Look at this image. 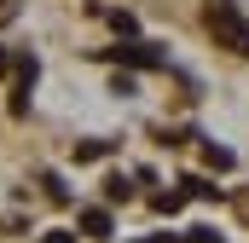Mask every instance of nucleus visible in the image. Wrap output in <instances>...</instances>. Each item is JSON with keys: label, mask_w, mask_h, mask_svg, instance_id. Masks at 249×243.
Returning a JSON list of instances; mask_svg holds the SVG:
<instances>
[{"label": "nucleus", "mask_w": 249, "mask_h": 243, "mask_svg": "<svg viewBox=\"0 0 249 243\" xmlns=\"http://www.w3.org/2000/svg\"><path fill=\"white\" fill-rule=\"evenodd\" d=\"M186 243H226V238H220L214 226H191V232H186Z\"/></svg>", "instance_id": "9"}, {"label": "nucleus", "mask_w": 249, "mask_h": 243, "mask_svg": "<svg viewBox=\"0 0 249 243\" xmlns=\"http://www.w3.org/2000/svg\"><path fill=\"white\" fill-rule=\"evenodd\" d=\"M180 203H186V191H162V197H157V214H174Z\"/></svg>", "instance_id": "10"}, {"label": "nucleus", "mask_w": 249, "mask_h": 243, "mask_svg": "<svg viewBox=\"0 0 249 243\" xmlns=\"http://www.w3.org/2000/svg\"><path fill=\"white\" fill-rule=\"evenodd\" d=\"M41 243H75V232H47Z\"/></svg>", "instance_id": "12"}, {"label": "nucleus", "mask_w": 249, "mask_h": 243, "mask_svg": "<svg viewBox=\"0 0 249 243\" xmlns=\"http://www.w3.org/2000/svg\"><path fill=\"white\" fill-rule=\"evenodd\" d=\"M41 185H47V197H53V203H70V185H64L58 174H47V180H41Z\"/></svg>", "instance_id": "8"}, {"label": "nucleus", "mask_w": 249, "mask_h": 243, "mask_svg": "<svg viewBox=\"0 0 249 243\" xmlns=\"http://www.w3.org/2000/svg\"><path fill=\"white\" fill-rule=\"evenodd\" d=\"M180 185H186V197H203V203H209V197H220V185H209L203 174H186Z\"/></svg>", "instance_id": "6"}, {"label": "nucleus", "mask_w": 249, "mask_h": 243, "mask_svg": "<svg viewBox=\"0 0 249 243\" xmlns=\"http://www.w3.org/2000/svg\"><path fill=\"white\" fill-rule=\"evenodd\" d=\"M203 162H209V168H232V151H226V145H203Z\"/></svg>", "instance_id": "7"}, {"label": "nucleus", "mask_w": 249, "mask_h": 243, "mask_svg": "<svg viewBox=\"0 0 249 243\" xmlns=\"http://www.w3.org/2000/svg\"><path fill=\"white\" fill-rule=\"evenodd\" d=\"M6 69H12V58H6V47H0V75H6Z\"/></svg>", "instance_id": "13"}, {"label": "nucleus", "mask_w": 249, "mask_h": 243, "mask_svg": "<svg viewBox=\"0 0 249 243\" xmlns=\"http://www.w3.org/2000/svg\"><path fill=\"white\" fill-rule=\"evenodd\" d=\"M209 35H214V47L249 58V17L232 6V0H214V6H209Z\"/></svg>", "instance_id": "1"}, {"label": "nucleus", "mask_w": 249, "mask_h": 243, "mask_svg": "<svg viewBox=\"0 0 249 243\" xmlns=\"http://www.w3.org/2000/svg\"><path fill=\"white\" fill-rule=\"evenodd\" d=\"M145 243H174V238H168V232H157V238H145Z\"/></svg>", "instance_id": "14"}, {"label": "nucleus", "mask_w": 249, "mask_h": 243, "mask_svg": "<svg viewBox=\"0 0 249 243\" xmlns=\"http://www.w3.org/2000/svg\"><path fill=\"white\" fill-rule=\"evenodd\" d=\"M105 58L133 64V69H162V64H168V52H162V47H151V41H127V47H110Z\"/></svg>", "instance_id": "2"}, {"label": "nucleus", "mask_w": 249, "mask_h": 243, "mask_svg": "<svg viewBox=\"0 0 249 243\" xmlns=\"http://www.w3.org/2000/svg\"><path fill=\"white\" fill-rule=\"evenodd\" d=\"M29 87H35V58L18 64V93H12V116H23L29 110Z\"/></svg>", "instance_id": "3"}, {"label": "nucleus", "mask_w": 249, "mask_h": 243, "mask_svg": "<svg viewBox=\"0 0 249 243\" xmlns=\"http://www.w3.org/2000/svg\"><path fill=\"white\" fill-rule=\"evenodd\" d=\"M99 156H110V139H81L75 145V162H99Z\"/></svg>", "instance_id": "5"}, {"label": "nucleus", "mask_w": 249, "mask_h": 243, "mask_svg": "<svg viewBox=\"0 0 249 243\" xmlns=\"http://www.w3.org/2000/svg\"><path fill=\"white\" fill-rule=\"evenodd\" d=\"M81 232H87V238H110V214H105V208H87V214H81Z\"/></svg>", "instance_id": "4"}, {"label": "nucleus", "mask_w": 249, "mask_h": 243, "mask_svg": "<svg viewBox=\"0 0 249 243\" xmlns=\"http://www.w3.org/2000/svg\"><path fill=\"white\" fill-rule=\"evenodd\" d=\"M105 197H110V203H127V180H122V174H116V180H105Z\"/></svg>", "instance_id": "11"}]
</instances>
